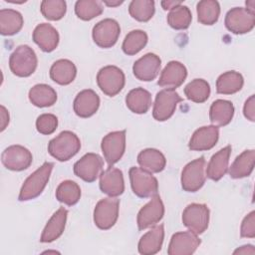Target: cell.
I'll use <instances>...</instances> for the list:
<instances>
[{"instance_id": "6da1fadb", "label": "cell", "mask_w": 255, "mask_h": 255, "mask_svg": "<svg viewBox=\"0 0 255 255\" xmlns=\"http://www.w3.org/2000/svg\"><path fill=\"white\" fill-rule=\"evenodd\" d=\"M53 167V162L46 161L38 169L31 173L24 181L20 189L18 199L20 201H27L38 197L46 187Z\"/></svg>"}, {"instance_id": "7a4b0ae2", "label": "cell", "mask_w": 255, "mask_h": 255, "mask_svg": "<svg viewBox=\"0 0 255 255\" xmlns=\"http://www.w3.org/2000/svg\"><path fill=\"white\" fill-rule=\"evenodd\" d=\"M81 148L78 135L71 130H64L48 143L49 153L59 161H67L75 156Z\"/></svg>"}, {"instance_id": "3957f363", "label": "cell", "mask_w": 255, "mask_h": 255, "mask_svg": "<svg viewBox=\"0 0 255 255\" xmlns=\"http://www.w3.org/2000/svg\"><path fill=\"white\" fill-rule=\"evenodd\" d=\"M37 65L36 53L28 45L18 46L9 58V68L17 77L26 78L31 76L36 71Z\"/></svg>"}, {"instance_id": "277c9868", "label": "cell", "mask_w": 255, "mask_h": 255, "mask_svg": "<svg viewBox=\"0 0 255 255\" xmlns=\"http://www.w3.org/2000/svg\"><path fill=\"white\" fill-rule=\"evenodd\" d=\"M132 192L140 197L147 198L157 194L158 181L151 172L132 166L128 171Z\"/></svg>"}, {"instance_id": "5b68a950", "label": "cell", "mask_w": 255, "mask_h": 255, "mask_svg": "<svg viewBox=\"0 0 255 255\" xmlns=\"http://www.w3.org/2000/svg\"><path fill=\"white\" fill-rule=\"evenodd\" d=\"M97 84L105 95L115 97L125 87L126 77L120 68L109 65L98 72Z\"/></svg>"}, {"instance_id": "8992f818", "label": "cell", "mask_w": 255, "mask_h": 255, "mask_svg": "<svg viewBox=\"0 0 255 255\" xmlns=\"http://www.w3.org/2000/svg\"><path fill=\"white\" fill-rule=\"evenodd\" d=\"M205 159L200 156L188 162L181 172V186L187 192H196L204 184L206 179L205 174Z\"/></svg>"}, {"instance_id": "52a82bcc", "label": "cell", "mask_w": 255, "mask_h": 255, "mask_svg": "<svg viewBox=\"0 0 255 255\" xmlns=\"http://www.w3.org/2000/svg\"><path fill=\"white\" fill-rule=\"evenodd\" d=\"M120 200L116 197H106L101 199L94 209V222L102 230L112 228L119 217Z\"/></svg>"}, {"instance_id": "ba28073f", "label": "cell", "mask_w": 255, "mask_h": 255, "mask_svg": "<svg viewBox=\"0 0 255 255\" xmlns=\"http://www.w3.org/2000/svg\"><path fill=\"white\" fill-rule=\"evenodd\" d=\"M182 223L195 234L203 233L209 223V208L206 204H188L182 212Z\"/></svg>"}, {"instance_id": "9c48e42d", "label": "cell", "mask_w": 255, "mask_h": 255, "mask_svg": "<svg viewBox=\"0 0 255 255\" xmlns=\"http://www.w3.org/2000/svg\"><path fill=\"white\" fill-rule=\"evenodd\" d=\"M225 27L233 34L240 35L250 32L255 25V13L247 8L234 7L230 9L224 20Z\"/></svg>"}, {"instance_id": "30bf717a", "label": "cell", "mask_w": 255, "mask_h": 255, "mask_svg": "<svg viewBox=\"0 0 255 255\" xmlns=\"http://www.w3.org/2000/svg\"><path fill=\"white\" fill-rule=\"evenodd\" d=\"M182 98L174 90H161L155 96L152 117L158 122H164L172 117L176 106Z\"/></svg>"}, {"instance_id": "8fae6325", "label": "cell", "mask_w": 255, "mask_h": 255, "mask_svg": "<svg viewBox=\"0 0 255 255\" xmlns=\"http://www.w3.org/2000/svg\"><path fill=\"white\" fill-rule=\"evenodd\" d=\"M101 148L110 166L117 163L126 150V130H116L105 135L102 139Z\"/></svg>"}, {"instance_id": "7c38bea8", "label": "cell", "mask_w": 255, "mask_h": 255, "mask_svg": "<svg viewBox=\"0 0 255 255\" xmlns=\"http://www.w3.org/2000/svg\"><path fill=\"white\" fill-rule=\"evenodd\" d=\"M121 34L120 24L111 18L104 19L98 22L92 31L93 40L101 48H111L113 47Z\"/></svg>"}, {"instance_id": "4fadbf2b", "label": "cell", "mask_w": 255, "mask_h": 255, "mask_svg": "<svg viewBox=\"0 0 255 255\" xmlns=\"http://www.w3.org/2000/svg\"><path fill=\"white\" fill-rule=\"evenodd\" d=\"M103 168L104 160L102 156L98 153L89 152L74 164V173L86 182H93L101 175Z\"/></svg>"}, {"instance_id": "5bb4252c", "label": "cell", "mask_w": 255, "mask_h": 255, "mask_svg": "<svg viewBox=\"0 0 255 255\" xmlns=\"http://www.w3.org/2000/svg\"><path fill=\"white\" fill-rule=\"evenodd\" d=\"M1 160L7 169L22 171L31 165L33 156L28 148L19 144H14L4 149L1 155Z\"/></svg>"}, {"instance_id": "9a60e30c", "label": "cell", "mask_w": 255, "mask_h": 255, "mask_svg": "<svg viewBox=\"0 0 255 255\" xmlns=\"http://www.w3.org/2000/svg\"><path fill=\"white\" fill-rule=\"evenodd\" d=\"M164 215V205L158 194L151 196V199L140 208L137 213L136 223L139 230L146 229L159 222Z\"/></svg>"}, {"instance_id": "2e32d148", "label": "cell", "mask_w": 255, "mask_h": 255, "mask_svg": "<svg viewBox=\"0 0 255 255\" xmlns=\"http://www.w3.org/2000/svg\"><path fill=\"white\" fill-rule=\"evenodd\" d=\"M201 240L197 234L189 231L176 232L171 236L168 244V255H191L199 247Z\"/></svg>"}, {"instance_id": "e0dca14e", "label": "cell", "mask_w": 255, "mask_h": 255, "mask_svg": "<svg viewBox=\"0 0 255 255\" xmlns=\"http://www.w3.org/2000/svg\"><path fill=\"white\" fill-rule=\"evenodd\" d=\"M160 67V58L153 53H147L134 62L132 72L137 80L149 82L157 77Z\"/></svg>"}, {"instance_id": "ac0fdd59", "label": "cell", "mask_w": 255, "mask_h": 255, "mask_svg": "<svg viewBox=\"0 0 255 255\" xmlns=\"http://www.w3.org/2000/svg\"><path fill=\"white\" fill-rule=\"evenodd\" d=\"M186 77L185 66L178 61H170L162 70L157 84L167 90H175L183 84Z\"/></svg>"}, {"instance_id": "d6986e66", "label": "cell", "mask_w": 255, "mask_h": 255, "mask_svg": "<svg viewBox=\"0 0 255 255\" xmlns=\"http://www.w3.org/2000/svg\"><path fill=\"white\" fill-rule=\"evenodd\" d=\"M219 129L218 127L213 125L204 126L197 128L188 143V147L191 150L202 151L211 149L218 141Z\"/></svg>"}, {"instance_id": "ffe728a7", "label": "cell", "mask_w": 255, "mask_h": 255, "mask_svg": "<svg viewBox=\"0 0 255 255\" xmlns=\"http://www.w3.org/2000/svg\"><path fill=\"white\" fill-rule=\"evenodd\" d=\"M100 188L102 192L117 197L125 191L124 175L121 169L109 166L100 175Z\"/></svg>"}, {"instance_id": "44dd1931", "label": "cell", "mask_w": 255, "mask_h": 255, "mask_svg": "<svg viewBox=\"0 0 255 255\" xmlns=\"http://www.w3.org/2000/svg\"><path fill=\"white\" fill-rule=\"evenodd\" d=\"M100 107V97L91 90L81 91L75 98L73 109L75 114L80 118H90L95 115Z\"/></svg>"}, {"instance_id": "7402d4cb", "label": "cell", "mask_w": 255, "mask_h": 255, "mask_svg": "<svg viewBox=\"0 0 255 255\" xmlns=\"http://www.w3.org/2000/svg\"><path fill=\"white\" fill-rule=\"evenodd\" d=\"M164 239V227L163 224L153 225L150 230L144 233L137 245L138 252L142 255H153L161 250Z\"/></svg>"}, {"instance_id": "603a6c76", "label": "cell", "mask_w": 255, "mask_h": 255, "mask_svg": "<svg viewBox=\"0 0 255 255\" xmlns=\"http://www.w3.org/2000/svg\"><path fill=\"white\" fill-rule=\"evenodd\" d=\"M67 216L68 210L64 207H60L47 222L43 229L40 241L42 243H50L57 240L65 230Z\"/></svg>"}, {"instance_id": "cb8c5ba5", "label": "cell", "mask_w": 255, "mask_h": 255, "mask_svg": "<svg viewBox=\"0 0 255 255\" xmlns=\"http://www.w3.org/2000/svg\"><path fill=\"white\" fill-rule=\"evenodd\" d=\"M33 41L44 52L50 53L54 51L59 44L58 31L48 23H42L36 26L33 31Z\"/></svg>"}, {"instance_id": "d4e9b609", "label": "cell", "mask_w": 255, "mask_h": 255, "mask_svg": "<svg viewBox=\"0 0 255 255\" xmlns=\"http://www.w3.org/2000/svg\"><path fill=\"white\" fill-rule=\"evenodd\" d=\"M231 149V145H226L211 156L205 170V174L208 178L218 181L224 176L228 169Z\"/></svg>"}, {"instance_id": "484cf974", "label": "cell", "mask_w": 255, "mask_h": 255, "mask_svg": "<svg viewBox=\"0 0 255 255\" xmlns=\"http://www.w3.org/2000/svg\"><path fill=\"white\" fill-rule=\"evenodd\" d=\"M76 76L77 68L75 64L68 59H60L50 68V78L52 81L62 86L71 84Z\"/></svg>"}, {"instance_id": "4316f807", "label": "cell", "mask_w": 255, "mask_h": 255, "mask_svg": "<svg viewBox=\"0 0 255 255\" xmlns=\"http://www.w3.org/2000/svg\"><path fill=\"white\" fill-rule=\"evenodd\" d=\"M234 106L230 101L216 100L214 101L209 110V119L215 127H225L233 119Z\"/></svg>"}, {"instance_id": "83f0119b", "label": "cell", "mask_w": 255, "mask_h": 255, "mask_svg": "<svg viewBox=\"0 0 255 255\" xmlns=\"http://www.w3.org/2000/svg\"><path fill=\"white\" fill-rule=\"evenodd\" d=\"M137 162L142 169L151 173H158L164 169L166 159L158 149L145 148L138 153Z\"/></svg>"}, {"instance_id": "f1b7e54d", "label": "cell", "mask_w": 255, "mask_h": 255, "mask_svg": "<svg viewBox=\"0 0 255 255\" xmlns=\"http://www.w3.org/2000/svg\"><path fill=\"white\" fill-rule=\"evenodd\" d=\"M255 164V150L247 149L239 154L231 166L229 167V175L231 178H243L249 176L253 171Z\"/></svg>"}, {"instance_id": "f546056e", "label": "cell", "mask_w": 255, "mask_h": 255, "mask_svg": "<svg viewBox=\"0 0 255 255\" xmlns=\"http://www.w3.org/2000/svg\"><path fill=\"white\" fill-rule=\"evenodd\" d=\"M126 105L134 114H145L151 106V95L143 88H135L127 95Z\"/></svg>"}, {"instance_id": "4dcf8cb0", "label": "cell", "mask_w": 255, "mask_h": 255, "mask_svg": "<svg viewBox=\"0 0 255 255\" xmlns=\"http://www.w3.org/2000/svg\"><path fill=\"white\" fill-rule=\"evenodd\" d=\"M24 24L23 16L13 9L0 10V32L3 36H12L20 32Z\"/></svg>"}, {"instance_id": "1f68e13d", "label": "cell", "mask_w": 255, "mask_h": 255, "mask_svg": "<svg viewBox=\"0 0 255 255\" xmlns=\"http://www.w3.org/2000/svg\"><path fill=\"white\" fill-rule=\"evenodd\" d=\"M30 102L38 108H47L53 106L57 101L56 91L46 84L33 86L29 91Z\"/></svg>"}, {"instance_id": "d6a6232c", "label": "cell", "mask_w": 255, "mask_h": 255, "mask_svg": "<svg viewBox=\"0 0 255 255\" xmlns=\"http://www.w3.org/2000/svg\"><path fill=\"white\" fill-rule=\"evenodd\" d=\"M244 85L242 75L236 71L221 74L216 81V92L222 95H232L239 92Z\"/></svg>"}, {"instance_id": "836d02e7", "label": "cell", "mask_w": 255, "mask_h": 255, "mask_svg": "<svg viewBox=\"0 0 255 255\" xmlns=\"http://www.w3.org/2000/svg\"><path fill=\"white\" fill-rule=\"evenodd\" d=\"M197 20L203 25H213L220 15V5L215 0H202L197 3Z\"/></svg>"}, {"instance_id": "e575fe53", "label": "cell", "mask_w": 255, "mask_h": 255, "mask_svg": "<svg viewBox=\"0 0 255 255\" xmlns=\"http://www.w3.org/2000/svg\"><path fill=\"white\" fill-rule=\"evenodd\" d=\"M56 198L68 206H73L81 198V188L73 180H64L56 189Z\"/></svg>"}, {"instance_id": "d590c367", "label": "cell", "mask_w": 255, "mask_h": 255, "mask_svg": "<svg viewBox=\"0 0 255 255\" xmlns=\"http://www.w3.org/2000/svg\"><path fill=\"white\" fill-rule=\"evenodd\" d=\"M185 97L194 103H204L210 96V86L207 81L203 79H194L189 82L184 90Z\"/></svg>"}, {"instance_id": "8d00e7d4", "label": "cell", "mask_w": 255, "mask_h": 255, "mask_svg": "<svg viewBox=\"0 0 255 255\" xmlns=\"http://www.w3.org/2000/svg\"><path fill=\"white\" fill-rule=\"evenodd\" d=\"M166 20L171 28L175 30H185L191 24L192 15L189 8L181 4L169 11Z\"/></svg>"}, {"instance_id": "74e56055", "label": "cell", "mask_w": 255, "mask_h": 255, "mask_svg": "<svg viewBox=\"0 0 255 255\" xmlns=\"http://www.w3.org/2000/svg\"><path fill=\"white\" fill-rule=\"evenodd\" d=\"M147 34L142 30H132L125 38L122 49L125 54L132 56L142 50L147 43Z\"/></svg>"}, {"instance_id": "f35d334b", "label": "cell", "mask_w": 255, "mask_h": 255, "mask_svg": "<svg viewBox=\"0 0 255 255\" xmlns=\"http://www.w3.org/2000/svg\"><path fill=\"white\" fill-rule=\"evenodd\" d=\"M155 12L154 1L152 0H132L128 6L129 15L139 22L149 21Z\"/></svg>"}, {"instance_id": "ab89813d", "label": "cell", "mask_w": 255, "mask_h": 255, "mask_svg": "<svg viewBox=\"0 0 255 255\" xmlns=\"http://www.w3.org/2000/svg\"><path fill=\"white\" fill-rule=\"evenodd\" d=\"M104 11L102 1L97 0H79L75 4V13L78 18L84 21H90L100 16Z\"/></svg>"}, {"instance_id": "60d3db41", "label": "cell", "mask_w": 255, "mask_h": 255, "mask_svg": "<svg viewBox=\"0 0 255 255\" xmlns=\"http://www.w3.org/2000/svg\"><path fill=\"white\" fill-rule=\"evenodd\" d=\"M42 15L51 21L61 20L67 11V4L63 0H44L41 2Z\"/></svg>"}, {"instance_id": "b9f144b4", "label": "cell", "mask_w": 255, "mask_h": 255, "mask_svg": "<svg viewBox=\"0 0 255 255\" xmlns=\"http://www.w3.org/2000/svg\"><path fill=\"white\" fill-rule=\"evenodd\" d=\"M58 127V118L53 114H42L36 120V128L42 134L53 133Z\"/></svg>"}, {"instance_id": "7bdbcfd3", "label": "cell", "mask_w": 255, "mask_h": 255, "mask_svg": "<svg viewBox=\"0 0 255 255\" xmlns=\"http://www.w3.org/2000/svg\"><path fill=\"white\" fill-rule=\"evenodd\" d=\"M240 236L245 238L255 237V211H251L244 217L240 227Z\"/></svg>"}, {"instance_id": "ee69618b", "label": "cell", "mask_w": 255, "mask_h": 255, "mask_svg": "<svg viewBox=\"0 0 255 255\" xmlns=\"http://www.w3.org/2000/svg\"><path fill=\"white\" fill-rule=\"evenodd\" d=\"M243 114L244 117L249 120L250 122H254L255 121V97L254 95L250 96L243 107Z\"/></svg>"}, {"instance_id": "f6af8a7d", "label": "cell", "mask_w": 255, "mask_h": 255, "mask_svg": "<svg viewBox=\"0 0 255 255\" xmlns=\"http://www.w3.org/2000/svg\"><path fill=\"white\" fill-rule=\"evenodd\" d=\"M1 131H3L9 124V114L4 106H1Z\"/></svg>"}, {"instance_id": "bcb514c9", "label": "cell", "mask_w": 255, "mask_h": 255, "mask_svg": "<svg viewBox=\"0 0 255 255\" xmlns=\"http://www.w3.org/2000/svg\"><path fill=\"white\" fill-rule=\"evenodd\" d=\"M255 254V249L252 245H244L234 251V254Z\"/></svg>"}, {"instance_id": "7dc6e473", "label": "cell", "mask_w": 255, "mask_h": 255, "mask_svg": "<svg viewBox=\"0 0 255 255\" xmlns=\"http://www.w3.org/2000/svg\"><path fill=\"white\" fill-rule=\"evenodd\" d=\"M182 2L181 1H173V0H167V1H162L161 2V6L164 10H171L172 8L181 5Z\"/></svg>"}, {"instance_id": "c3c4849f", "label": "cell", "mask_w": 255, "mask_h": 255, "mask_svg": "<svg viewBox=\"0 0 255 255\" xmlns=\"http://www.w3.org/2000/svg\"><path fill=\"white\" fill-rule=\"evenodd\" d=\"M102 2H103L104 4H106L107 6H109V7H117V6H119V5H121V4H123V3H124V1H119V0H117V1L103 0Z\"/></svg>"}, {"instance_id": "681fc988", "label": "cell", "mask_w": 255, "mask_h": 255, "mask_svg": "<svg viewBox=\"0 0 255 255\" xmlns=\"http://www.w3.org/2000/svg\"><path fill=\"white\" fill-rule=\"evenodd\" d=\"M254 4H255V1L254 0H251V1H246V6H247V9L250 10L251 12H254Z\"/></svg>"}]
</instances>
